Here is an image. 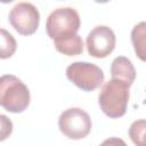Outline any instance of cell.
Segmentation results:
<instances>
[{
    "label": "cell",
    "mask_w": 146,
    "mask_h": 146,
    "mask_svg": "<svg viewBox=\"0 0 146 146\" xmlns=\"http://www.w3.org/2000/svg\"><path fill=\"white\" fill-rule=\"evenodd\" d=\"M111 75L112 79L124 81L129 86H131L136 79V70L130 59L124 56H119L112 62Z\"/></svg>",
    "instance_id": "obj_8"
},
{
    "label": "cell",
    "mask_w": 146,
    "mask_h": 146,
    "mask_svg": "<svg viewBox=\"0 0 146 146\" xmlns=\"http://www.w3.org/2000/svg\"><path fill=\"white\" fill-rule=\"evenodd\" d=\"M94 1H96V2H98V3H106V2H108V1H111V0H94Z\"/></svg>",
    "instance_id": "obj_14"
},
{
    "label": "cell",
    "mask_w": 146,
    "mask_h": 146,
    "mask_svg": "<svg viewBox=\"0 0 146 146\" xmlns=\"http://www.w3.org/2000/svg\"><path fill=\"white\" fill-rule=\"evenodd\" d=\"M67 79L83 91H92L99 88L104 81L103 70L88 62H75L66 68Z\"/></svg>",
    "instance_id": "obj_4"
},
{
    "label": "cell",
    "mask_w": 146,
    "mask_h": 146,
    "mask_svg": "<svg viewBox=\"0 0 146 146\" xmlns=\"http://www.w3.org/2000/svg\"><path fill=\"white\" fill-rule=\"evenodd\" d=\"M145 128H146V121L144 119L137 120L130 125L129 136L135 145L137 146L145 145Z\"/></svg>",
    "instance_id": "obj_12"
},
{
    "label": "cell",
    "mask_w": 146,
    "mask_h": 146,
    "mask_svg": "<svg viewBox=\"0 0 146 146\" xmlns=\"http://www.w3.org/2000/svg\"><path fill=\"white\" fill-rule=\"evenodd\" d=\"M81 25L78 11L71 7L55 9L47 18L46 31L51 40H59L76 34Z\"/></svg>",
    "instance_id": "obj_3"
},
{
    "label": "cell",
    "mask_w": 146,
    "mask_h": 146,
    "mask_svg": "<svg viewBox=\"0 0 146 146\" xmlns=\"http://www.w3.org/2000/svg\"><path fill=\"white\" fill-rule=\"evenodd\" d=\"M9 22L11 26L22 35L33 34L40 23V14L36 7L30 2L23 1L15 5L9 13Z\"/></svg>",
    "instance_id": "obj_6"
},
{
    "label": "cell",
    "mask_w": 146,
    "mask_h": 146,
    "mask_svg": "<svg viewBox=\"0 0 146 146\" xmlns=\"http://www.w3.org/2000/svg\"><path fill=\"white\" fill-rule=\"evenodd\" d=\"M58 127L60 132L70 139H82L91 131V119L89 114L79 107L65 110L59 119Z\"/></svg>",
    "instance_id": "obj_5"
},
{
    "label": "cell",
    "mask_w": 146,
    "mask_h": 146,
    "mask_svg": "<svg viewBox=\"0 0 146 146\" xmlns=\"http://www.w3.org/2000/svg\"><path fill=\"white\" fill-rule=\"evenodd\" d=\"M131 41L138 58L145 62V44H146V24L140 22L131 31Z\"/></svg>",
    "instance_id": "obj_10"
},
{
    "label": "cell",
    "mask_w": 146,
    "mask_h": 146,
    "mask_svg": "<svg viewBox=\"0 0 146 146\" xmlns=\"http://www.w3.org/2000/svg\"><path fill=\"white\" fill-rule=\"evenodd\" d=\"M54 46L58 52L66 56H78L83 51V41L79 34L55 40Z\"/></svg>",
    "instance_id": "obj_9"
},
{
    "label": "cell",
    "mask_w": 146,
    "mask_h": 146,
    "mask_svg": "<svg viewBox=\"0 0 146 146\" xmlns=\"http://www.w3.org/2000/svg\"><path fill=\"white\" fill-rule=\"evenodd\" d=\"M13 132V122L11 120L3 115L0 114V141L7 139Z\"/></svg>",
    "instance_id": "obj_13"
},
{
    "label": "cell",
    "mask_w": 146,
    "mask_h": 146,
    "mask_svg": "<svg viewBox=\"0 0 146 146\" xmlns=\"http://www.w3.org/2000/svg\"><path fill=\"white\" fill-rule=\"evenodd\" d=\"M129 88L127 82L117 79H111L103 84L98 95V103L105 115L117 119L125 114L130 97Z\"/></svg>",
    "instance_id": "obj_1"
},
{
    "label": "cell",
    "mask_w": 146,
    "mask_h": 146,
    "mask_svg": "<svg viewBox=\"0 0 146 146\" xmlns=\"http://www.w3.org/2000/svg\"><path fill=\"white\" fill-rule=\"evenodd\" d=\"M116 38L112 29L105 25L96 26L87 36L88 54L95 58L107 57L115 48Z\"/></svg>",
    "instance_id": "obj_7"
},
{
    "label": "cell",
    "mask_w": 146,
    "mask_h": 146,
    "mask_svg": "<svg viewBox=\"0 0 146 146\" xmlns=\"http://www.w3.org/2000/svg\"><path fill=\"white\" fill-rule=\"evenodd\" d=\"M30 90L17 76H0V106L10 113H22L30 104Z\"/></svg>",
    "instance_id": "obj_2"
},
{
    "label": "cell",
    "mask_w": 146,
    "mask_h": 146,
    "mask_svg": "<svg viewBox=\"0 0 146 146\" xmlns=\"http://www.w3.org/2000/svg\"><path fill=\"white\" fill-rule=\"evenodd\" d=\"M13 1H15V0H0V2H2V3H9Z\"/></svg>",
    "instance_id": "obj_15"
},
{
    "label": "cell",
    "mask_w": 146,
    "mask_h": 146,
    "mask_svg": "<svg viewBox=\"0 0 146 146\" xmlns=\"http://www.w3.org/2000/svg\"><path fill=\"white\" fill-rule=\"evenodd\" d=\"M17 49V42L11 33L0 29V59L10 58Z\"/></svg>",
    "instance_id": "obj_11"
}]
</instances>
